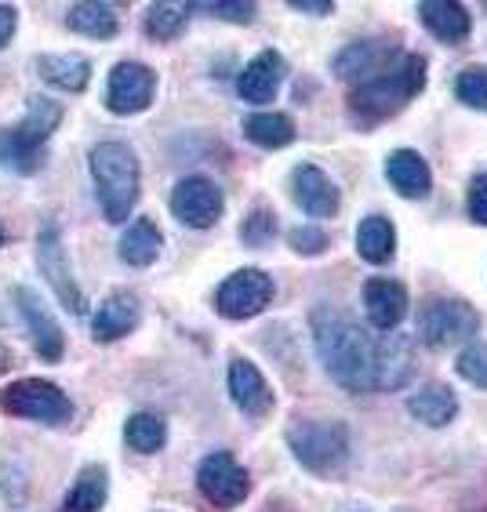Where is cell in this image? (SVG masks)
<instances>
[{
	"instance_id": "6",
	"label": "cell",
	"mask_w": 487,
	"mask_h": 512,
	"mask_svg": "<svg viewBox=\"0 0 487 512\" xmlns=\"http://www.w3.org/2000/svg\"><path fill=\"white\" fill-rule=\"evenodd\" d=\"M0 411L40 425H66L73 418L70 396L48 378H19L0 393Z\"/></svg>"
},
{
	"instance_id": "28",
	"label": "cell",
	"mask_w": 487,
	"mask_h": 512,
	"mask_svg": "<svg viewBox=\"0 0 487 512\" xmlns=\"http://www.w3.org/2000/svg\"><path fill=\"white\" fill-rule=\"evenodd\" d=\"M244 138L259 149H284L295 142V120L284 113H251L244 120Z\"/></svg>"
},
{
	"instance_id": "20",
	"label": "cell",
	"mask_w": 487,
	"mask_h": 512,
	"mask_svg": "<svg viewBox=\"0 0 487 512\" xmlns=\"http://www.w3.org/2000/svg\"><path fill=\"white\" fill-rule=\"evenodd\" d=\"M418 19L444 44H462L469 37V30H473L469 11L462 4H455V0H422L418 4Z\"/></svg>"
},
{
	"instance_id": "5",
	"label": "cell",
	"mask_w": 487,
	"mask_h": 512,
	"mask_svg": "<svg viewBox=\"0 0 487 512\" xmlns=\"http://www.w3.org/2000/svg\"><path fill=\"white\" fill-rule=\"evenodd\" d=\"M288 447L309 473L331 476L349 458V429L342 422H295L288 425Z\"/></svg>"
},
{
	"instance_id": "10",
	"label": "cell",
	"mask_w": 487,
	"mask_h": 512,
	"mask_svg": "<svg viewBox=\"0 0 487 512\" xmlns=\"http://www.w3.org/2000/svg\"><path fill=\"white\" fill-rule=\"evenodd\" d=\"M37 266H40V276L51 284V291H55V298H59L62 306L70 309V313H84L88 309V298L80 295L77 280H73L70 273V262H66V247H62V233L55 222H48V226L40 229L37 237Z\"/></svg>"
},
{
	"instance_id": "14",
	"label": "cell",
	"mask_w": 487,
	"mask_h": 512,
	"mask_svg": "<svg viewBox=\"0 0 487 512\" xmlns=\"http://www.w3.org/2000/svg\"><path fill=\"white\" fill-rule=\"evenodd\" d=\"M291 193H295V204L313 218H335L338 204H342L338 186L317 164H299L291 171Z\"/></svg>"
},
{
	"instance_id": "7",
	"label": "cell",
	"mask_w": 487,
	"mask_h": 512,
	"mask_svg": "<svg viewBox=\"0 0 487 512\" xmlns=\"http://www.w3.org/2000/svg\"><path fill=\"white\" fill-rule=\"evenodd\" d=\"M480 316L466 298H429L418 313V338L429 349H451L477 338Z\"/></svg>"
},
{
	"instance_id": "29",
	"label": "cell",
	"mask_w": 487,
	"mask_h": 512,
	"mask_svg": "<svg viewBox=\"0 0 487 512\" xmlns=\"http://www.w3.org/2000/svg\"><path fill=\"white\" fill-rule=\"evenodd\" d=\"M124 440H128L131 451L157 454L160 447L168 444V425H164V418H157V414L139 411V414H131L128 425H124Z\"/></svg>"
},
{
	"instance_id": "3",
	"label": "cell",
	"mask_w": 487,
	"mask_h": 512,
	"mask_svg": "<svg viewBox=\"0 0 487 512\" xmlns=\"http://www.w3.org/2000/svg\"><path fill=\"white\" fill-rule=\"evenodd\" d=\"M91 178L99 189V204L113 226H124L139 204V157L124 142H99L91 149Z\"/></svg>"
},
{
	"instance_id": "30",
	"label": "cell",
	"mask_w": 487,
	"mask_h": 512,
	"mask_svg": "<svg viewBox=\"0 0 487 512\" xmlns=\"http://www.w3.org/2000/svg\"><path fill=\"white\" fill-rule=\"evenodd\" d=\"M193 4H150L146 11V33L153 40H175L186 30V19Z\"/></svg>"
},
{
	"instance_id": "8",
	"label": "cell",
	"mask_w": 487,
	"mask_h": 512,
	"mask_svg": "<svg viewBox=\"0 0 487 512\" xmlns=\"http://www.w3.org/2000/svg\"><path fill=\"white\" fill-rule=\"evenodd\" d=\"M269 302H273V276L255 266L229 273L219 284V291H215V309H219L226 320H251V316H259Z\"/></svg>"
},
{
	"instance_id": "16",
	"label": "cell",
	"mask_w": 487,
	"mask_h": 512,
	"mask_svg": "<svg viewBox=\"0 0 487 512\" xmlns=\"http://www.w3.org/2000/svg\"><path fill=\"white\" fill-rule=\"evenodd\" d=\"M142 320V302L131 291H113L95 316H91V335L95 342H117V338L131 335Z\"/></svg>"
},
{
	"instance_id": "2",
	"label": "cell",
	"mask_w": 487,
	"mask_h": 512,
	"mask_svg": "<svg viewBox=\"0 0 487 512\" xmlns=\"http://www.w3.org/2000/svg\"><path fill=\"white\" fill-rule=\"evenodd\" d=\"M422 88H426V59L400 55L393 66L360 80L357 88L349 91V117L360 128H375L382 120L397 117L415 95H422Z\"/></svg>"
},
{
	"instance_id": "23",
	"label": "cell",
	"mask_w": 487,
	"mask_h": 512,
	"mask_svg": "<svg viewBox=\"0 0 487 512\" xmlns=\"http://www.w3.org/2000/svg\"><path fill=\"white\" fill-rule=\"evenodd\" d=\"M110 494V473L106 465H84L73 480L70 494L62 498V512H102Z\"/></svg>"
},
{
	"instance_id": "9",
	"label": "cell",
	"mask_w": 487,
	"mask_h": 512,
	"mask_svg": "<svg viewBox=\"0 0 487 512\" xmlns=\"http://www.w3.org/2000/svg\"><path fill=\"white\" fill-rule=\"evenodd\" d=\"M197 487L215 509H237L251 491V476L229 451H215L200 462Z\"/></svg>"
},
{
	"instance_id": "22",
	"label": "cell",
	"mask_w": 487,
	"mask_h": 512,
	"mask_svg": "<svg viewBox=\"0 0 487 512\" xmlns=\"http://www.w3.org/2000/svg\"><path fill=\"white\" fill-rule=\"evenodd\" d=\"M408 411L415 414L422 425H429V429H444V425L455 422L458 396H455V389H448L444 382H426L408 400Z\"/></svg>"
},
{
	"instance_id": "4",
	"label": "cell",
	"mask_w": 487,
	"mask_h": 512,
	"mask_svg": "<svg viewBox=\"0 0 487 512\" xmlns=\"http://www.w3.org/2000/svg\"><path fill=\"white\" fill-rule=\"evenodd\" d=\"M62 124V106L55 99H30L26 117L15 128L0 131V168L15 175H33L40 168V153L48 146V138Z\"/></svg>"
},
{
	"instance_id": "17",
	"label": "cell",
	"mask_w": 487,
	"mask_h": 512,
	"mask_svg": "<svg viewBox=\"0 0 487 512\" xmlns=\"http://www.w3.org/2000/svg\"><path fill=\"white\" fill-rule=\"evenodd\" d=\"M389 59H393V40L368 37L338 51L335 73L346 80H368V77H375V73H382V69L389 66Z\"/></svg>"
},
{
	"instance_id": "36",
	"label": "cell",
	"mask_w": 487,
	"mask_h": 512,
	"mask_svg": "<svg viewBox=\"0 0 487 512\" xmlns=\"http://www.w3.org/2000/svg\"><path fill=\"white\" fill-rule=\"evenodd\" d=\"M466 211L477 226H487V175H473V182H469V197H466Z\"/></svg>"
},
{
	"instance_id": "19",
	"label": "cell",
	"mask_w": 487,
	"mask_h": 512,
	"mask_svg": "<svg viewBox=\"0 0 487 512\" xmlns=\"http://www.w3.org/2000/svg\"><path fill=\"white\" fill-rule=\"evenodd\" d=\"M229 396L240 411L248 414H266L273 407V389L266 385L262 371L251 360H240V356L229 364Z\"/></svg>"
},
{
	"instance_id": "18",
	"label": "cell",
	"mask_w": 487,
	"mask_h": 512,
	"mask_svg": "<svg viewBox=\"0 0 487 512\" xmlns=\"http://www.w3.org/2000/svg\"><path fill=\"white\" fill-rule=\"evenodd\" d=\"M280 80H284V59H280L277 51H262L237 77V91L240 99L251 102V106H266V102L277 99Z\"/></svg>"
},
{
	"instance_id": "39",
	"label": "cell",
	"mask_w": 487,
	"mask_h": 512,
	"mask_svg": "<svg viewBox=\"0 0 487 512\" xmlns=\"http://www.w3.org/2000/svg\"><path fill=\"white\" fill-rule=\"evenodd\" d=\"M0 244H4V233H0Z\"/></svg>"
},
{
	"instance_id": "21",
	"label": "cell",
	"mask_w": 487,
	"mask_h": 512,
	"mask_svg": "<svg viewBox=\"0 0 487 512\" xmlns=\"http://www.w3.org/2000/svg\"><path fill=\"white\" fill-rule=\"evenodd\" d=\"M386 178H389V186L397 189L400 197H408V200L429 197V189H433V175H429V164L422 157H418L415 149H397V153H389V160H386Z\"/></svg>"
},
{
	"instance_id": "11",
	"label": "cell",
	"mask_w": 487,
	"mask_h": 512,
	"mask_svg": "<svg viewBox=\"0 0 487 512\" xmlns=\"http://www.w3.org/2000/svg\"><path fill=\"white\" fill-rule=\"evenodd\" d=\"M222 211H226V197L204 175L182 178L175 193H171V215L189 229H211L222 218Z\"/></svg>"
},
{
	"instance_id": "35",
	"label": "cell",
	"mask_w": 487,
	"mask_h": 512,
	"mask_svg": "<svg viewBox=\"0 0 487 512\" xmlns=\"http://www.w3.org/2000/svg\"><path fill=\"white\" fill-rule=\"evenodd\" d=\"M288 244L299 251V255H320L324 247H328V233L317 226H299L288 233Z\"/></svg>"
},
{
	"instance_id": "13",
	"label": "cell",
	"mask_w": 487,
	"mask_h": 512,
	"mask_svg": "<svg viewBox=\"0 0 487 512\" xmlns=\"http://www.w3.org/2000/svg\"><path fill=\"white\" fill-rule=\"evenodd\" d=\"M15 306H19L22 320H26V327H30L37 353L44 356V360H51V364L62 360V353H66V335H62L59 320L48 313V306L33 295L30 287H15Z\"/></svg>"
},
{
	"instance_id": "32",
	"label": "cell",
	"mask_w": 487,
	"mask_h": 512,
	"mask_svg": "<svg viewBox=\"0 0 487 512\" xmlns=\"http://www.w3.org/2000/svg\"><path fill=\"white\" fill-rule=\"evenodd\" d=\"M455 371L466 378L469 385L487 389V345L484 342H469L455 360Z\"/></svg>"
},
{
	"instance_id": "33",
	"label": "cell",
	"mask_w": 487,
	"mask_h": 512,
	"mask_svg": "<svg viewBox=\"0 0 487 512\" xmlns=\"http://www.w3.org/2000/svg\"><path fill=\"white\" fill-rule=\"evenodd\" d=\"M273 233H277V215L269 207H255L248 215V222L240 226V240L251 247H266L273 240Z\"/></svg>"
},
{
	"instance_id": "37",
	"label": "cell",
	"mask_w": 487,
	"mask_h": 512,
	"mask_svg": "<svg viewBox=\"0 0 487 512\" xmlns=\"http://www.w3.org/2000/svg\"><path fill=\"white\" fill-rule=\"evenodd\" d=\"M15 26H19V11L0 4V48H8V40L15 37Z\"/></svg>"
},
{
	"instance_id": "27",
	"label": "cell",
	"mask_w": 487,
	"mask_h": 512,
	"mask_svg": "<svg viewBox=\"0 0 487 512\" xmlns=\"http://www.w3.org/2000/svg\"><path fill=\"white\" fill-rule=\"evenodd\" d=\"M66 26H70L73 33H84V37H91V40H110V37H117L120 19L110 4L84 0V4H73V8L66 11Z\"/></svg>"
},
{
	"instance_id": "31",
	"label": "cell",
	"mask_w": 487,
	"mask_h": 512,
	"mask_svg": "<svg viewBox=\"0 0 487 512\" xmlns=\"http://www.w3.org/2000/svg\"><path fill=\"white\" fill-rule=\"evenodd\" d=\"M455 95L466 106L487 109V66H466L455 80Z\"/></svg>"
},
{
	"instance_id": "25",
	"label": "cell",
	"mask_w": 487,
	"mask_h": 512,
	"mask_svg": "<svg viewBox=\"0 0 487 512\" xmlns=\"http://www.w3.org/2000/svg\"><path fill=\"white\" fill-rule=\"evenodd\" d=\"M357 251L371 266H386L397 251V229L386 215H368L357 226Z\"/></svg>"
},
{
	"instance_id": "15",
	"label": "cell",
	"mask_w": 487,
	"mask_h": 512,
	"mask_svg": "<svg viewBox=\"0 0 487 512\" xmlns=\"http://www.w3.org/2000/svg\"><path fill=\"white\" fill-rule=\"evenodd\" d=\"M364 309L375 331H393L408 316V287L389 276H371L364 284Z\"/></svg>"
},
{
	"instance_id": "38",
	"label": "cell",
	"mask_w": 487,
	"mask_h": 512,
	"mask_svg": "<svg viewBox=\"0 0 487 512\" xmlns=\"http://www.w3.org/2000/svg\"><path fill=\"white\" fill-rule=\"evenodd\" d=\"M288 8L291 11H302V15H331L335 11V4L331 0H288Z\"/></svg>"
},
{
	"instance_id": "12",
	"label": "cell",
	"mask_w": 487,
	"mask_h": 512,
	"mask_svg": "<svg viewBox=\"0 0 487 512\" xmlns=\"http://www.w3.org/2000/svg\"><path fill=\"white\" fill-rule=\"evenodd\" d=\"M153 91H157V73L142 62H117L110 73V91H106V106L117 117H128V113H142V109L153 102Z\"/></svg>"
},
{
	"instance_id": "1",
	"label": "cell",
	"mask_w": 487,
	"mask_h": 512,
	"mask_svg": "<svg viewBox=\"0 0 487 512\" xmlns=\"http://www.w3.org/2000/svg\"><path fill=\"white\" fill-rule=\"evenodd\" d=\"M313 349L320 364L349 393H389L415 375V342L404 335L378 338L357 320L317 309L313 313Z\"/></svg>"
},
{
	"instance_id": "26",
	"label": "cell",
	"mask_w": 487,
	"mask_h": 512,
	"mask_svg": "<svg viewBox=\"0 0 487 512\" xmlns=\"http://www.w3.org/2000/svg\"><path fill=\"white\" fill-rule=\"evenodd\" d=\"M40 80H48L59 91H84L91 80V62L80 55H44L37 59Z\"/></svg>"
},
{
	"instance_id": "34",
	"label": "cell",
	"mask_w": 487,
	"mask_h": 512,
	"mask_svg": "<svg viewBox=\"0 0 487 512\" xmlns=\"http://www.w3.org/2000/svg\"><path fill=\"white\" fill-rule=\"evenodd\" d=\"M200 11H208V15H215V19L222 22H255V4L251 0H219V4H197Z\"/></svg>"
},
{
	"instance_id": "24",
	"label": "cell",
	"mask_w": 487,
	"mask_h": 512,
	"mask_svg": "<svg viewBox=\"0 0 487 512\" xmlns=\"http://www.w3.org/2000/svg\"><path fill=\"white\" fill-rule=\"evenodd\" d=\"M160 247H164V233L157 229L153 218H135L128 229H124V237H120V258L128 262V266H153L160 255Z\"/></svg>"
}]
</instances>
